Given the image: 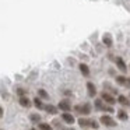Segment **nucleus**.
Listing matches in <instances>:
<instances>
[{
	"mask_svg": "<svg viewBox=\"0 0 130 130\" xmlns=\"http://www.w3.org/2000/svg\"><path fill=\"white\" fill-rule=\"evenodd\" d=\"M94 104H95V108L99 110H105V112H109V113L113 112V108L110 106V105H105L104 101H101V99H96Z\"/></svg>",
	"mask_w": 130,
	"mask_h": 130,
	"instance_id": "obj_1",
	"label": "nucleus"
},
{
	"mask_svg": "<svg viewBox=\"0 0 130 130\" xmlns=\"http://www.w3.org/2000/svg\"><path fill=\"white\" fill-rule=\"evenodd\" d=\"M74 110L81 115H90L91 112V105L90 104H83V105H78V106H74Z\"/></svg>",
	"mask_w": 130,
	"mask_h": 130,
	"instance_id": "obj_2",
	"label": "nucleus"
},
{
	"mask_svg": "<svg viewBox=\"0 0 130 130\" xmlns=\"http://www.w3.org/2000/svg\"><path fill=\"white\" fill-rule=\"evenodd\" d=\"M101 123H104L105 126H109V127H115L116 126V122L110 118L109 115H104L101 116Z\"/></svg>",
	"mask_w": 130,
	"mask_h": 130,
	"instance_id": "obj_3",
	"label": "nucleus"
},
{
	"mask_svg": "<svg viewBox=\"0 0 130 130\" xmlns=\"http://www.w3.org/2000/svg\"><path fill=\"white\" fill-rule=\"evenodd\" d=\"M57 108H59L60 110H63V112H69V110L71 109V105H70V102H69L67 99H63V101L59 102Z\"/></svg>",
	"mask_w": 130,
	"mask_h": 130,
	"instance_id": "obj_4",
	"label": "nucleus"
},
{
	"mask_svg": "<svg viewBox=\"0 0 130 130\" xmlns=\"http://www.w3.org/2000/svg\"><path fill=\"white\" fill-rule=\"evenodd\" d=\"M102 101L106 102V104H109L110 106L115 104V98H113L110 94H108V92H102Z\"/></svg>",
	"mask_w": 130,
	"mask_h": 130,
	"instance_id": "obj_5",
	"label": "nucleus"
},
{
	"mask_svg": "<svg viewBox=\"0 0 130 130\" xmlns=\"http://www.w3.org/2000/svg\"><path fill=\"white\" fill-rule=\"evenodd\" d=\"M116 66H118L119 70L123 71V73L127 71V66H126V63H124V60L122 59V57H118V59H116Z\"/></svg>",
	"mask_w": 130,
	"mask_h": 130,
	"instance_id": "obj_6",
	"label": "nucleus"
},
{
	"mask_svg": "<svg viewBox=\"0 0 130 130\" xmlns=\"http://www.w3.org/2000/svg\"><path fill=\"white\" fill-rule=\"evenodd\" d=\"M62 119H63V120H64L67 124H73V123H74V116H73V115H70L69 112H63Z\"/></svg>",
	"mask_w": 130,
	"mask_h": 130,
	"instance_id": "obj_7",
	"label": "nucleus"
},
{
	"mask_svg": "<svg viewBox=\"0 0 130 130\" xmlns=\"http://www.w3.org/2000/svg\"><path fill=\"white\" fill-rule=\"evenodd\" d=\"M102 42H104V45H106L108 48H109V46H112L113 45L112 35H110V34H105L104 37H102Z\"/></svg>",
	"mask_w": 130,
	"mask_h": 130,
	"instance_id": "obj_8",
	"label": "nucleus"
},
{
	"mask_svg": "<svg viewBox=\"0 0 130 130\" xmlns=\"http://www.w3.org/2000/svg\"><path fill=\"white\" fill-rule=\"evenodd\" d=\"M87 90H88V95L90 96H95L96 95V88L92 83H87Z\"/></svg>",
	"mask_w": 130,
	"mask_h": 130,
	"instance_id": "obj_9",
	"label": "nucleus"
},
{
	"mask_svg": "<svg viewBox=\"0 0 130 130\" xmlns=\"http://www.w3.org/2000/svg\"><path fill=\"white\" fill-rule=\"evenodd\" d=\"M18 102H20V105H21V106H24V108H29V106H31V101H29L27 96H21Z\"/></svg>",
	"mask_w": 130,
	"mask_h": 130,
	"instance_id": "obj_10",
	"label": "nucleus"
},
{
	"mask_svg": "<svg viewBox=\"0 0 130 130\" xmlns=\"http://www.w3.org/2000/svg\"><path fill=\"white\" fill-rule=\"evenodd\" d=\"M118 102H119V104H122L123 106H129V105H130V101L124 95H119L118 96Z\"/></svg>",
	"mask_w": 130,
	"mask_h": 130,
	"instance_id": "obj_11",
	"label": "nucleus"
},
{
	"mask_svg": "<svg viewBox=\"0 0 130 130\" xmlns=\"http://www.w3.org/2000/svg\"><path fill=\"white\" fill-rule=\"evenodd\" d=\"M80 71H81L83 73V76H90V69H88V66L85 64V63H81V64H80Z\"/></svg>",
	"mask_w": 130,
	"mask_h": 130,
	"instance_id": "obj_12",
	"label": "nucleus"
},
{
	"mask_svg": "<svg viewBox=\"0 0 130 130\" xmlns=\"http://www.w3.org/2000/svg\"><path fill=\"white\" fill-rule=\"evenodd\" d=\"M45 110L48 113H51V115H56L57 113V108L53 106V105H45Z\"/></svg>",
	"mask_w": 130,
	"mask_h": 130,
	"instance_id": "obj_13",
	"label": "nucleus"
},
{
	"mask_svg": "<svg viewBox=\"0 0 130 130\" xmlns=\"http://www.w3.org/2000/svg\"><path fill=\"white\" fill-rule=\"evenodd\" d=\"M90 119H85V118H80L78 119V124L81 127H90Z\"/></svg>",
	"mask_w": 130,
	"mask_h": 130,
	"instance_id": "obj_14",
	"label": "nucleus"
},
{
	"mask_svg": "<svg viewBox=\"0 0 130 130\" xmlns=\"http://www.w3.org/2000/svg\"><path fill=\"white\" fill-rule=\"evenodd\" d=\"M34 105L38 108V109H45V105L42 104V101H41V98H38V96L34 99Z\"/></svg>",
	"mask_w": 130,
	"mask_h": 130,
	"instance_id": "obj_15",
	"label": "nucleus"
},
{
	"mask_svg": "<svg viewBox=\"0 0 130 130\" xmlns=\"http://www.w3.org/2000/svg\"><path fill=\"white\" fill-rule=\"evenodd\" d=\"M126 77H123V76H118L116 77V83L118 84H120V85H126Z\"/></svg>",
	"mask_w": 130,
	"mask_h": 130,
	"instance_id": "obj_16",
	"label": "nucleus"
},
{
	"mask_svg": "<svg viewBox=\"0 0 130 130\" xmlns=\"http://www.w3.org/2000/svg\"><path fill=\"white\" fill-rule=\"evenodd\" d=\"M38 127H39V130H52V126L48 123H39Z\"/></svg>",
	"mask_w": 130,
	"mask_h": 130,
	"instance_id": "obj_17",
	"label": "nucleus"
},
{
	"mask_svg": "<svg viewBox=\"0 0 130 130\" xmlns=\"http://www.w3.org/2000/svg\"><path fill=\"white\" fill-rule=\"evenodd\" d=\"M118 118L120 119V120H127V113L124 112V110H119V112H118Z\"/></svg>",
	"mask_w": 130,
	"mask_h": 130,
	"instance_id": "obj_18",
	"label": "nucleus"
},
{
	"mask_svg": "<svg viewBox=\"0 0 130 130\" xmlns=\"http://www.w3.org/2000/svg\"><path fill=\"white\" fill-rule=\"evenodd\" d=\"M29 119H31L34 123H38V122H41V116L39 115H37V113H32L31 116H29Z\"/></svg>",
	"mask_w": 130,
	"mask_h": 130,
	"instance_id": "obj_19",
	"label": "nucleus"
},
{
	"mask_svg": "<svg viewBox=\"0 0 130 130\" xmlns=\"http://www.w3.org/2000/svg\"><path fill=\"white\" fill-rule=\"evenodd\" d=\"M38 95L41 96V98H48V92H46L45 90H38Z\"/></svg>",
	"mask_w": 130,
	"mask_h": 130,
	"instance_id": "obj_20",
	"label": "nucleus"
},
{
	"mask_svg": "<svg viewBox=\"0 0 130 130\" xmlns=\"http://www.w3.org/2000/svg\"><path fill=\"white\" fill-rule=\"evenodd\" d=\"M98 126H99V124H98V122H96V120H91L90 122V127H92V129H98Z\"/></svg>",
	"mask_w": 130,
	"mask_h": 130,
	"instance_id": "obj_21",
	"label": "nucleus"
},
{
	"mask_svg": "<svg viewBox=\"0 0 130 130\" xmlns=\"http://www.w3.org/2000/svg\"><path fill=\"white\" fill-rule=\"evenodd\" d=\"M17 94L20 95V98H21V96H24V94H25V90H23V88H18V90H17Z\"/></svg>",
	"mask_w": 130,
	"mask_h": 130,
	"instance_id": "obj_22",
	"label": "nucleus"
},
{
	"mask_svg": "<svg viewBox=\"0 0 130 130\" xmlns=\"http://www.w3.org/2000/svg\"><path fill=\"white\" fill-rule=\"evenodd\" d=\"M126 87H130V78L126 80Z\"/></svg>",
	"mask_w": 130,
	"mask_h": 130,
	"instance_id": "obj_23",
	"label": "nucleus"
},
{
	"mask_svg": "<svg viewBox=\"0 0 130 130\" xmlns=\"http://www.w3.org/2000/svg\"><path fill=\"white\" fill-rule=\"evenodd\" d=\"M62 130H74V129H73V127H63Z\"/></svg>",
	"mask_w": 130,
	"mask_h": 130,
	"instance_id": "obj_24",
	"label": "nucleus"
},
{
	"mask_svg": "<svg viewBox=\"0 0 130 130\" xmlns=\"http://www.w3.org/2000/svg\"><path fill=\"white\" fill-rule=\"evenodd\" d=\"M2 116H3V108L0 106V118H2Z\"/></svg>",
	"mask_w": 130,
	"mask_h": 130,
	"instance_id": "obj_25",
	"label": "nucleus"
},
{
	"mask_svg": "<svg viewBox=\"0 0 130 130\" xmlns=\"http://www.w3.org/2000/svg\"><path fill=\"white\" fill-rule=\"evenodd\" d=\"M31 130H35V129H31Z\"/></svg>",
	"mask_w": 130,
	"mask_h": 130,
	"instance_id": "obj_26",
	"label": "nucleus"
}]
</instances>
